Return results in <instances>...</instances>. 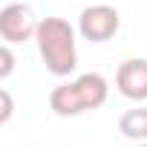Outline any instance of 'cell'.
Segmentation results:
<instances>
[{
  "label": "cell",
  "mask_w": 147,
  "mask_h": 147,
  "mask_svg": "<svg viewBox=\"0 0 147 147\" xmlns=\"http://www.w3.org/2000/svg\"><path fill=\"white\" fill-rule=\"evenodd\" d=\"M35 43L40 52L43 66L58 78H66L78 66V46H75V29L63 18H43L35 32Z\"/></svg>",
  "instance_id": "1"
},
{
  "label": "cell",
  "mask_w": 147,
  "mask_h": 147,
  "mask_svg": "<svg viewBox=\"0 0 147 147\" xmlns=\"http://www.w3.org/2000/svg\"><path fill=\"white\" fill-rule=\"evenodd\" d=\"M107 95H110L107 78L98 75V72H87V75H78L75 81L58 84L49 92V110L61 118H72V115L104 107Z\"/></svg>",
  "instance_id": "2"
},
{
  "label": "cell",
  "mask_w": 147,
  "mask_h": 147,
  "mask_svg": "<svg viewBox=\"0 0 147 147\" xmlns=\"http://www.w3.org/2000/svg\"><path fill=\"white\" fill-rule=\"evenodd\" d=\"M121 26V18H118V9L115 6H107V3H95V6H87L78 18V32L84 40L90 43H104L110 40Z\"/></svg>",
  "instance_id": "3"
},
{
  "label": "cell",
  "mask_w": 147,
  "mask_h": 147,
  "mask_svg": "<svg viewBox=\"0 0 147 147\" xmlns=\"http://www.w3.org/2000/svg\"><path fill=\"white\" fill-rule=\"evenodd\" d=\"M38 23L26 3H9L0 9V38L6 43H26L35 38Z\"/></svg>",
  "instance_id": "4"
},
{
  "label": "cell",
  "mask_w": 147,
  "mask_h": 147,
  "mask_svg": "<svg viewBox=\"0 0 147 147\" xmlns=\"http://www.w3.org/2000/svg\"><path fill=\"white\" fill-rule=\"evenodd\" d=\"M115 87L130 101H147V58H127L115 72Z\"/></svg>",
  "instance_id": "5"
},
{
  "label": "cell",
  "mask_w": 147,
  "mask_h": 147,
  "mask_svg": "<svg viewBox=\"0 0 147 147\" xmlns=\"http://www.w3.org/2000/svg\"><path fill=\"white\" fill-rule=\"evenodd\" d=\"M118 133L130 141H147V107H133L118 118Z\"/></svg>",
  "instance_id": "6"
},
{
  "label": "cell",
  "mask_w": 147,
  "mask_h": 147,
  "mask_svg": "<svg viewBox=\"0 0 147 147\" xmlns=\"http://www.w3.org/2000/svg\"><path fill=\"white\" fill-rule=\"evenodd\" d=\"M15 69V55H12V43H3L0 46V78H9Z\"/></svg>",
  "instance_id": "7"
},
{
  "label": "cell",
  "mask_w": 147,
  "mask_h": 147,
  "mask_svg": "<svg viewBox=\"0 0 147 147\" xmlns=\"http://www.w3.org/2000/svg\"><path fill=\"white\" fill-rule=\"evenodd\" d=\"M0 98H3V113H0V124H6L9 118H12V95H9V90H0Z\"/></svg>",
  "instance_id": "8"
},
{
  "label": "cell",
  "mask_w": 147,
  "mask_h": 147,
  "mask_svg": "<svg viewBox=\"0 0 147 147\" xmlns=\"http://www.w3.org/2000/svg\"><path fill=\"white\" fill-rule=\"evenodd\" d=\"M136 147H147V141H138V144H136Z\"/></svg>",
  "instance_id": "9"
}]
</instances>
